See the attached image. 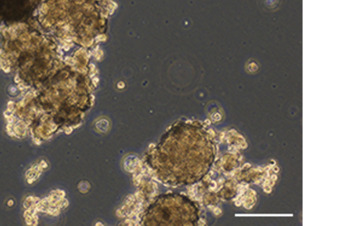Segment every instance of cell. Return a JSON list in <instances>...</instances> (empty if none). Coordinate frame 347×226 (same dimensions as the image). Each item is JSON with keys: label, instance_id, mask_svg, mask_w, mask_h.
Here are the masks:
<instances>
[{"label": "cell", "instance_id": "obj_1", "mask_svg": "<svg viewBox=\"0 0 347 226\" xmlns=\"http://www.w3.org/2000/svg\"><path fill=\"white\" fill-rule=\"evenodd\" d=\"M283 0H260V6L267 11H276L281 6Z\"/></svg>", "mask_w": 347, "mask_h": 226}]
</instances>
